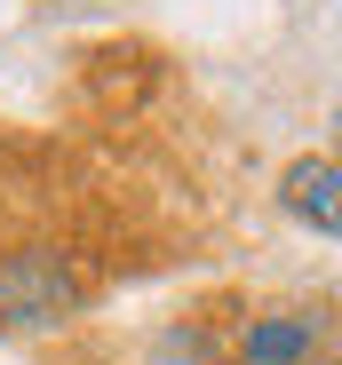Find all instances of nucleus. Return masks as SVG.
<instances>
[{"label": "nucleus", "instance_id": "obj_2", "mask_svg": "<svg viewBox=\"0 0 342 365\" xmlns=\"http://www.w3.org/2000/svg\"><path fill=\"white\" fill-rule=\"evenodd\" d=\"M318 357V318L311 310H255L239 334V365H311Z\"/></svg>", "mask_w": 342, "mask_h": 365}, {"label": "nucleus", "instance_id": "obj_5", "mask_svg": "<svg viewBox=\"0 0 342 365\" xmlns=\"http://www.w3.org/2000/svg\"><path fill=\"white\" fill-rule=\"evenodd\" d=\"M311 365H342V357H311Z\"/></svg>", "mask_w": 342, "mask_h": 365}, {"label": "nucleus", "instance_id": "obj_4", "mask_svg": "<svg viewBox=\"0 0 342 365\" xmlns=\"http://www.w3.org/2000/svg\"><path fill=\"white\" fill-rule=\"evenodd\" d=\"M151 365H215V334H199V326H167V334L151 341Z\"/></svg>", "mask_w": 342, "mask_h": 365}, {"label": "nucleus", "instance_id": "obj_1", "mask_svg": "<svg viewBox=\"0 0 342 365\" xmlns=\"http://www.w3.org/2000/svg\"><path fill=\"white\" fill-rule=\"evenodd\" d=\"M80 310V270L56 247L0 255V326H64Z\"/></svg>", "mask_w": 342, "mask_h": 365}, {"label": "nucleus", "instance_id": "obj_6", "mask_svg": "<svg viewBox=\"0 0 342 365\" xmlns=\"http://www.w3.org/2000/svg\"><path fill=\"white\" fill-rule=\"evenodd\" d=\"M334 167H342V151H334Z\"/></svg>", "mask_w": 342, "mask_h": 365}, {"label": "nucleus", "instance_id": "obj_3", "mask_svg": "<svg viewBox=\"0 0 342 365\" xmlns=\"http://www.w3.org/2000/svg\"><path fill=\"white\" fill-rule=\"evenodd\" d=\"M278 207L311 230H326V238H342V167L334 159H295L278 175Z\"/></svg>", "mask_w": 342, "mask_h": 365}]
</instances>
